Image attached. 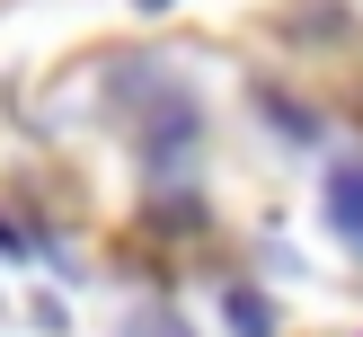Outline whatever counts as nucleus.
<instances>
[{
  "label": "nucleus",
  "instance_id": "obj_2",
  "mask_svg": "<svg viewBox=\"0 0 363 337\" xmlns=\"http://www.w3.org/2000/svg\"><path fill=\"white\" fill-rule=\"evenodd\" d=\"M328 231L363 248V169H337L328 177Z\"/></svg>",
  "mask_w": 363,
  "mask_h": 337
},
{
  "label": "nucleus",
  "instance_id": "obj_3",
  "mask_svg": "<svg viewBox=\"0 0 363 337\" xmlns=\"http://www.w3.org/2000/svg\"><path fill=\"white\" fill-rule=\"evenodd\" d=\"M257 106H266V124H275L284 142H319V124H311V106H301V98H275V89H257Z\"/></svg>",
  "mask_w": 363,
  "mask_h": 337
},
{
  "label": "nucleus",
  "instance_id": "obj_4",
  "mask_svg": "<svg viewBox=\"0 0 363 337\" xmlns=\"http://www.w3.org/2000/svg\"><path fill=\"white\" fill-rule=\"evenodd\" d=\"M133 9H169V0H133Z\"/></svg>",
  "mask_w": 363,
  "mask_h": 337
},
{
  "label": "nucleus",
  "instance_id": "obj_1",
  "mask_svg": "<svg viewBox=\"0 0 363 337\" xmlns=\"http://www.w3.org/2000/svg\"><path fill=\"white\" fill-rule=\"evenodd\" d=\"M222 328L230 337H275V302L257 284H222Z\"/></svg>",
  "mask_w": 363,
  "mask_h": 337
}]
</instances>
